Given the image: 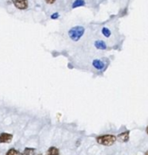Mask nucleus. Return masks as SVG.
Wrapping results in <instances>:
<instances>
[{"label":"nucleus","mask_w":148,"mask_h":155,"mask_svg":"<svg viewBox=\"0 0 148 155\" xmlns=\"http://www.w3.org/2000/svg\"><path fill=\"white\" fill-rule=\"evenodd\" d=\"M96 140L97 142L102 144V145H105V146H111L113 145L115 140H116V137L114 135H111V134H107V135H102L99 136V137L96 138Z\"/></svg>","instance_id":"1"},{"label":"nucleus","mask_w":148,"mask_h":155,"mask_svg":"<svg viewBox=\"0 0 148 155\" xmlns=\"http://www.w3.org/2000/svg\"><path fill=\"white\" fill-rule=\"evenodd\" d=\"M84 33H85V29L83 27H75L69 30L68 35L70 37L71 39L77 41L80 39V37L83 35H84Z\"/></svg>","instance_id":"2"},{"label":"nucleus","mask_w":148,"mask_h":155,"mask_svg":"<svg viewBox=\"0 0 148 155\" xmlns=\"http://www.w3.org/2000/svg\"><path fill=\"white\" fill-rule=\"evenodd\" d=\"M13 139V135L10 133L3 132L0 134V143H7L10 142Z\"/></svg>","instance_id":"3"},{"label":"nucleus","mask_w":148,"mask_h":155,"mask_svg":"<svg viewBox=\"0 0 148 155\" xmlns=\"http://www.w3.org/2000/svg\"><path fill=\"white\" fill-rule=\"evenodd\" d=\"M129 134H130V132H129L128 130L124 131V132H122L117 135L116 140L120 142H126L129 140Z\"/></svg>","instance_id":"4"},{"label":"nucleus","mask_w":148,"mask_h":155,"mask_svg":"<svg viewBox=\"0 0 148 155\" xmlns=\"http://www.w3.org/2000/svg\"><path fill=\"white\" fill-rule=\"evenodd\" d=\"M14 5L18 9H26L28 6L27 0H14Z\"/></svg>","instance_id":"5"},{"label":"nucleus","mask_w":148,"mask_h":155,"mask_svg":"<svg viewBox=\"0 0 148 155\" xmlns=\"http://www.w3.org/2000/svg\"><path fill=\"white\" fill-rule=\"evenodd\" d=\"M93 66L96 69H104L105 64L103 63V61H101L99 59H95L93 61Z\"/></svg>","instance_id":"6"},{"label":"nucleus","mask_w":148,"mask_h":155,"mask_svg":"<svg viewBox=\"0 0 148 155\" xmlns=\"http://www.w3.org/2000/svg\"><path fill=\"white\" fill-rule=\"evenodd\" d=\"M36 154V149L34 148H25L24 152L21 155H35Z\"/></svg>","instance_id":"7"},{"label":"nucleus","mask_w":148,"mask_h":155,"mask_svg":"<svg viewBox=\"0 0 148 155\" xmlns=\"http://www.w3.org/2000/svg\"><path fill=\"white\" fill-rule=\"evenodd\" d=\"M45 155H59V150L55 147H51L48 149V151Z\"/></svg>","instance_id":"8"},{"label":"nucleus","mask_w":148,"mask_h":155,"mask_svg":"<svg viewBox=\"0 0 148 155\" xmlns=\"http://www.w3.org/2000/svg\"><path fill=\"white\" fill-rule=\"evenodd\" d=\"M95 47L97 48L98 49H102V50H104L106 49V45L104 41H102V40H97V41H95Z\"/></svg>","instance_id":"9"},{"label":"nucleus","mask_w":148,"mask_h":155,"mask_svg":"<svg viewBox=\"0 0 148 155\" xmlns=\"http://www.w3.org/2000/svg\"><path fill=\"white\" fill-rule=\"evenodd\" d=\"M84 5H85V2L83 1V0H76V1H75L73 4V8L82 7V6H84Z\"/></svg>","instance_id":"10"},{"label":"nucleus","mask_w":148,"mask_h":155,"mask_svg":"<svg viewBox=\"0 0 148 155\" xmlns=\"http://www.w3.org/2000/svg\"><path fill=\"white\" fill-rule=\"evenodd\" d=\"M6 155H20V152H18L17 150L12 148V149H10V150H9V151L7 152Z\"/></svg>","instance_id":"11"},{"label":"nucleus","mask_w":148,"mask_h":155,"mask_svg":"<svg viewBox=\"0 0 148 155\" xmlns=\"http://www.w3.org/2000/svg\"><path fill=\"white\" fill-rule=\"evenodd\" d=\"M102 32H103V34L105 37H109L111 36V32L108 29H106V27H104L103 30H102Z\"/></svg>","instance_id":"12"},{"label":"nucleus","mask_w":148,"mask_h":155,"mask_svg":"<svg viewBox=\"0 0 148 155\" xmlns=\"http://www.w3.org/2000/svg\"><path fill=\"white\" fill-rule=\"evenodd\" d=\"M45 1H47V3H48V4H53V3H55V0H45Z\"/></svg>","instance_id":"13"},{"label":"nucleus","mask_w":148,"mask_h":155,"mask_svg":"<svg viewBox=\"0 0 148 155\" xmlns=\"http://www.w3.org/2000/svg\"><path fill=\"white\" fill-rule=\"evenodd\" d=\"M57 17H58V14L57 13L54 14V15L52 16V18H57Z\"/></svg>","instance_id":"14"},{"label":"nucleus","mask_w":148,"mask_h":155,"mask_svg":"<svg viewBox=\"0 0 148 155\" xmlns=\"http://www.w3.org/2000/svg\"><path fill=\"white\" fill-rule=\"evenodd\" d=\"M146 132L148 133V127H147V128H146Z\"/></svg>","instance_id":"15"},{"label":"nucleus","mask_w":148,"mask_h":155,"mask_svg":"<svg viewBox=\"0 0 148 155\" xmlns=\"http://www.w3.org/2000/svg\"><path fill=\"white\" fill-rule=\"evenodd\" d=\"M35 155H42V154H41V153H37V154H35Z\"/></svg>","instance_id":"16"},{"label":"nucleus","mask_w":148,"mask_h":155,"mask_svg":"<svg viewBox=\"0 0 148 155\" xmlns=\"http://www.w3.org/2000/svg\"><path fill=\"white\" fill-rule=\"evenodd\" d=\"M145 155H148V152H146V153H145Z\"/></svg>","instance_id":"17"}]
</instances>
